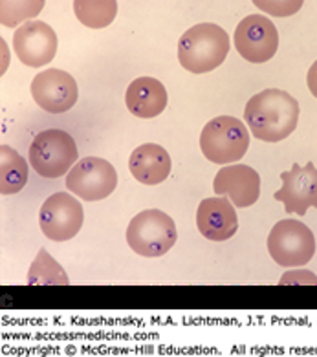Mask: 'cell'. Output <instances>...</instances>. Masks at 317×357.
Listing matches in <instances>:
<instances>
[{
    "label": "cell",
    "instance_id": "obj_1",
    "mask_svg": "<svg viewBox=\"0 0 317 357\" xmlns=\"http://www.w3.org/2000/svg\"><path fill=\"white\" fill-rule=\"evenodd\" d=\"M244 119L251 134L260 142H283L297 127V99L284 90H263L248 101Z\"/></svg>",
    "mask_w": 317,
    "mask_h": 357
},
{
    "label": "cell",
    "instance_id": "obj_2",
    "mask_svg": "<svg viewBox=\"0 0 317 357\" xmlns=\"http://www.w3.org/2000/svg\"><path fill=\"white\" fill-rule=\"evenodd\" d=\"M230 54V37L211 22L193 26L178 43V61L191 74H207L219 68Z\"/></svg>",
    "mask_w": 317,
    "mask_h": 357
},
{
    "label": "cell",
    "instance_id": "obj_3",
    "mask_svg": "<svg viewBox=\"0 0 317 357\" xmlns=\"http://www.w3.org/2000/svg\"><path fill=\"white\" fill-rule=\"evenodd\" d=\"M178 231L171 216L160 209L142 211L127 227V244L134 253L156 259L169 253L176 244Z\"/></svg>",
    "mask_w": 317,
    "mask_h": 357
},
{
    "label": "cell",
    "instance_id": "obj_4",
    "mask_svg": "<svg viewBox=\"0 0 317 357\" xmlns=\"http://www.w3.org/2000/svg\"><path fill=\"white\" fill-rule=\"evenodd\" d=\"M249 147V132L240 119L219 116L211 119L200 134V149L209 162L230 165L242 160Z\"/></svg>",
    "mask_w": 317,
    "mask_h": 357
},
{
    "label": "cell",
    "instance_id": "obj_5",
    "mask_svg": "<svg viewBox=\"0 0 317 357\" xmlns=\"http://www.w3.org/2000/svg\"><path fill=\"white\" fill-rule=\"evenodd\" d=\"M78 162L75 142L64 130H44L29 147V163L43 178L64 176Z\"/></svg>",
    "mask_w": 317,
    "mask_h": 357
},
{
    "label": "cell",
    "instance_id": "obj_6",
    "mask_svg": "<svg viewBox=\"0 0 317 357\" xmlns=\"http://www.w3.org/2000/svg\"><path fill=\"white\" fill-rule=\"evenodd\" d=\"M268 251L275 264L299 268L308 264L316 255V236L303 222L281 220L268 235Z\"/></svg>",
    "mask_w": 317,
    "mask_h": 357
},
{
    "label": "cell",
    "instance_id": "obj_7",
    "mask_svg": "<svg viewBox=\"0 0 317 357\" xmlns=\"http://www.w3.org/2000/svg\"><path fill=\"white\" fill-rule=\"evenodd\" d=\"M116 169L103 158H83L66 174V189L84 202L105 200L116 191Z\"/></svg>",
    "mask_w": 317,
    "mask_h": 357
},
{
    "label": "cell",
    "instance_id": "obj_8",
    "mask_svg": "<svg viewBox=\"0 0 317 357\" xmlns=\"http://www.w3.org/2000/svg\"><path fill=\"white\" fill-rule=\"evenodd\" d=\"M84 222L83 206L68 192H55L39 211V224L46 238L66 242L78 235Z\"/></svg>",
    "mask_w": 317,
    "mask_h": 357
},
{
    "label": "cell",
    "instance_id": "obj_9",
    "mask_svg": "<svg viewBox=\"0 0 317 357\" xmlns=\"http://www.w3.org/2000/svg\"><path fill=\"white\" fill-rule=\"evenodd\" d=\"M235 46L242 59L263 64L277 54L279 33L268 17L249 15L235 30Z\"/></svg>",
    "mask_w": 317,
    "mask_h": 357
},
{
    "label": "cell",
    "instance_id": "obj_10",
    "mask_svg": "<svg viewBox=\"0 0 317 357\" xmlns=\"http://www.w3.org/2000/svg\"><path fill=\"white\" fill-rule=\"evenodd\" d=\"M31 98L50 114L68 112L78 103V83L70 74L59 68L44 70L31 81Z\"/></svg>",
    "mask_w": 317,
    "mask_h": 357
},
{
    "label": "cell",
    "instance_id": "obj_11",
    "mask_svg": "<svg viewBox=\"0 0 317 357\" xmlns=\"http://www.w3.org/2000/svg\"><path fill=\"white\" fill-rule=\"evenodd\" d=\"M283 187L275 192V200L283 202L288 215H307L310 207L317 209V167L312 162L301 167L293 163L288 172L281 174Z\"/></svg>",
    "mask_w": 317,
    "mask_h": 357
},
{
    "label": "cell",
    "instance_id": "obj_12",
    "mask_svg": "<svg viewBox=\"0 0 317 357\" xmlns=\"http://www.w3.org/2000/svg\"><path fill=\"white\" fill-rule=\"evenodd\" d=\"M13 48L20 63L31 68L48 64L57 54V35L43 20H28L13 35Z\"/></svg>",
    "mask_w": 317,
    "mask_h": 357
},
{
    "label": "cell",
    "instance_id": "obj_13",
    "mask_svg": "<svg viewBox=\"0 0 317 357\" xmlns=\"http://www.w3.org/2000/svg\"><path fill=\"white\" fill-rule=\"evenodd\" d=\"M213 189L219 196H226L237 207H249L259 200L260 176L248 165H226L216 172Z\"/></svg>",
    "mask_w": 317,
    "mask_h": 357
},
{
    "label": "cell",
    "instance_id": "obj_14",
    "mask_svg": "<svg viewBox=\"0 0 317 357\" xmlns=\"http://www.w3.org/2000/svg\"><path fill=\"white\" fill-rule=\"evenodd\" d=\"M196 225L207 240L224 242L239 229V216L235 213L233 204L224 196L205 198L196 211Z\"/></svg>",
    "mask_w": 317,
    "mask_h": 357
},
{
    "label": "cell",
    "instance_id": "obj_15",
    "mask_svg": "<svg viewBox=\"0 0 317 357\" xmlns=\"http://www.w3.org/2000/svg\"><path fill=\"white\" fill-rule=\"evenodd\" d=\"M128 169L143 185H158L171 174V156L156 143H145L132 151Z\"/></svg>",
    "mask_w": 317,
    "mask_h": 357
},
{
    "label": "cell",
    "instance_id": "obj_16",
    "mask_svg": "<svg viewBox=\"0 0 317 357\" xmlns=\"http://www.w3.org/2000/svg\"><path fill=\"white\" fill-rule=\"evenodd\" d=\"M125 103L136 118H156L167 107V90L154 77L134 79L125 93Z\"/></svg>",
    "mask_w": 317,
    "mask_h": 357
},
{
    "label": "cell",
    "instance_id": "obj_17",
    "mask_svg": "<svg viewBox=\"0 0 317 357\" xmlns=\"http://www.w3.org/2000/svg\"><path fill=\"white\" fill-rule=\"evenodd\" d=\"M28 183V163L15 149L0 145V195H17Z\"/></svg>",
    "mask_w": 317,
    "mask_h": 357
},
{
    "label": "cell",
    "instance_id": "obj_18",
    "mask_svg": "<svg viewBox=\"0 0 317 357\" xmlns=\"http://www.w3.org/2000/svg\"><path fill=\"white\" fill-rule=\"evenodd\" d=\"M73 13L81 24L101 30L114 22L117 15L116 0H73Z\"/></svg>",
    "mask_w": 317,
    "mask_h": 357
},
{
    "label": "cell",
    "instance_id": "obj_19",
    "mask_svg": "<svg viewBox=\"0 0 317 357\" xmlns=\"http://www.w3.org/2000/svg\"><path fill=\"white\" fill-rule=\"evenodd\" d=\"M29 286H68L70 279L63 266L46 250H40L28 271Z\"/></svg>",
    "mask_w": 317,
    "mask_h": 357
},
{
    "label": "cell",
    "instance_id": "obj_20",
    "mask_svg": "<svg viewBox=\"0 0 317 357\" xmlns=\"http://www.w3.org/2000/svg\"><path fill=\"white\" fill-rule=\"evenodd\" d=\"M43 8L44 0H0V22L6 28H15L39 15Z\"/></svg>",
    "mask_w": 317,
    "mask_h": 357
},
{
    "label": "cell",
    "instance_id": "obj_21",
    "mask_svg": "<svg viewBox=\"0 0 317 357\" xmlns=\"http://www.w3.org/2000/svg\"><path fill=\"white\" fill-rule=\"evenodd\" d=\"M253 4L268 15L292 17L303 8L304 0H253Z\"/></svg>",
    "mask_w": 317,
    "mask_h": 357
},
{
    "label": "cell",
    "instance_id": "obj_22",
    "mask_svg": "<svg viewBox=\"0 0 317 357\" xmlns=\"http://www.w3.org/2000/svg\"><path fill=\"white\" fill-rule=\"evenodd\" d=\"M279 284H317V277L310 271H288L281 277Z\"/></svg>",
    "mask_w": 317,
    "mask_h": 357
},
{
    "label": "cell",
    "instance_id": "obj_23",
    "mask_svg": "<svg viewBox=\"0 0 317 357\" xmlns=\"http://www.w3.org/2000/svg\"><path fill=\"white\" fill-rule=\"evenodd\" d=\"M307 83H308V89H310V92H312V96L317 99V61L312 64V66H310V70H308Z\"/></svg>",
    "mask_w": 317,
    "mask_h": 357
}]
</instances>
